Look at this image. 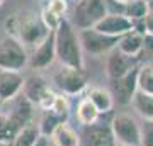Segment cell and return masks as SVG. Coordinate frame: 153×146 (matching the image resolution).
Listing matches in <instances>:
<instances>
[{
    "label": "cell",
    "instance_id": "obj_1",
    "mask_svg": "<svg viewBox=\"0 0 153 146\" xmlns=\"http://www.w3.org/2000/svg\"><path fill=\"white\" fill-rule=\"evenodd\" d=\"M55 48L56 60L63 66H70L76 70H83V56L78 29L71 24L70 19H63L55 31Z\"/></svg>",
    "mask_w": 153,
    "mask_h": 146
},
{
    "label": "cell",
    "instance_id": "obj_2",
    "mask_svg": "<svg viewBox=\"0 0 153 146\" xmlns=\"http://www.w3.org/2000/svg\"><path fill=\"white\" fill-rule=\"evenodd\" d=\"M10 24L14 27V31L9 36L17 38L24 46L36 48L51 33L46 27V24L43 22L41 16H36V14H21V16L14 17Z\"/></svg>",
    "mask_w": 153,
    "mask_h": 146
},
{
    "label": "cell",
    "instance_id": "obj_3",
    "mask_svg": "<svg viewBox=\"0 0 153 146\" xmlns=\"http://www.w3.org/2000/svg\"><path fill=\"white\" fill-rule=\"evenodd\" d=\"M107 16V5L104 0H76L71 24L78 29H94L99 22Z\"/></svg>",
    "mask_w": 153,
    "mask_h": 146
},
{
    "label": "cell",
    "instance_id": "obj_4",
    "mask_svg": "<svg viewBox=\"0 0 153 146\" xmlns=\"http://www.w3.org/2000/svg\"><path fill=\"white\" fill-rule=\"evenodd\" d=\"M29 65V54L26 46L14 36L0 39V70L21 71Z\"/></svg>",
    "mask_w": 153,
    "mask_h": 146
},
{
    "label": "cell",
    "instance_id": "obj_5",
    "mask_svg": "<svg viewBox=\"0 0 153 146\" xmlns=\"http://www.w3.org/2000/svg\"><path fill=\"white\" fill-rule=\"evenodd\" d=\"M22 95L27 99L31 104L39 105L43 110H48L53 105L55 97H56V93L49 87L48 80L41 75H31L27 78H24Z\"/></svg>",
    "mask_w": 153,
    "mask_h": 146
},
{
    "label": "cell",
    "instance_id": "obj_6",
    "mask_svg": "<svg viewBox=\"0 0 153 146\" xmlns=\"http://www.w3.org/2000/svg\"><path fill=\"white\" fill-rule=\"evenodd\" d=\"M111 131L114 134L116 143L126 146H140L141 145V129L136 119L129 114H117L112 122Z\"/></svg>",
    "mask_w": 153,
    "mask_h": 146
},
{
    "label": "cell",
    "instance_id": "obj_7",
    "mask_svg": "<svg viewBox=\"0 0 153 146\" xmlns=\"http://www.w3.org/2000/svg\"><path fill=\"white\" fill-rule=\"evenodd\" d=\"M78 36H80L82 49L85 53L92 54V56L111 53L112 49L117 48V43H119V39H121V38H116V36H109V34L100 33L97 29L78 31Z\"/></svg>",
    "mask_w": 153,
    "mask_h": 146
},
{
    "label": "cell",
    "instance_id": "obj_8",
    "mask_svg": "<svg viewBox=\"0 0 153 146\" xmlns=\"http://www.w3.org/2000/svg\"><path fill=\"white\" fill-rule=\"evenodd\" d=\"M55 85L66 95H76L87 87V73L83 70H76L70 66H63L53 76Z\"/></svg>",
    "mask_w": 153,
    "mask_h": 146
},
{
    "label": "cell",
    "instance_id": "obj_9",
    "mask_svg": "<svg viewBox=\"0 0 153 146\" xmlns=\"http://www.w3.org/2000/svg\"><path fill=\"white\" fill-rule=\"evenodd\" d=\"M56 60V48H55V31L48 34L41 44H38L34 51L29 54V66L33 70H44Z\"/></svg>",
    "mask_w": 153,
    "mask_h": 146
},
{
    "label": "cell",
    "instance_id": "obj_10",
    "mask_svg": "<svg viewBox=\"0 0 153 146\" xmlns=\"http://www.w3.org/2000/svg\"><path fill=\"white\" fill-rule=\"evenodd\" d=\"M94 29H97V31H100V33H104V34H109V36L121 38V36L131 33L133 29H134V22L131 19H128L124 14H114V12L109 14L107 12V16L99 22Z\"/></svg>",
    "mask_w": 153,
    "mask_h": 146
},
{
    "label": "cell",
    "instance_id": "obj_11",
    "mask_svg": "<svg viewBox=\"0 0 153 146\" xmlns=\"http://www.w3.org/2000/svg\"><path fill=\"white\" fill-rule=\"evenodd\" d=\"M136 66V58L121 53L117 48L111 51L107 56V61H105V71H107V76L111 80H117L121 76H124L126 73H129Z\"/></svg>",
    "mask_w": 153,
    "mask_h": 146
},
{
    "label": "cell",
    "instance_id": "obj_12",
    "mask_svg": "<svg viewBox=\"0 0 153 146\" xmlns=\"http://www.w3.org/2000/svg\"><path fill=\"white\" fill-rule=\"evenodd\" d=\"M138 71L140 66L133 68L129 73H126L124 76H121L114 82V99H117L119 104H131L133 97L138 92Z\"/></svg>",
    "mask_w": 153,
    "mask_h": 146
},
{
    "label": "cell",
    "instance_id": "obj_13",
    "mask_svg": "<svg viewBox=\"0 0 153 146\" xmlns=\"http://www.w3.org/2000/svg\"><path fill=\"white\" fill-rule=\"evenodd\" d=\"M24 78L21 71L0 70V102H9L21 95Z\"/></svg>",
    "mask_w": 153,
    "mask_h": 146
},
{
    "label": "cell",
    "instance_id": "obj_14",
    "mask_svg": "<svg viewBox=\"0 0 153 146\" xmlns=\"http://www.w3.org/2000/svg\"><path fill=\"white\" fill-rule=\"evenodd\" d=\"M143 44H145V34L133 29L131 33L121 36L119 43H117V49L121 53L128 54V56L138 58L143 53Z\"/></svg>",
    "mask_w": 153,
    "mask_h": 146
},
{
    "label": "cell",
    "instance_id": "obj_15",
    "mask_svg": "<svg viewBox=\"0 0 153 146\" xmlns=\"http://www.w3.org/2000/svg\"><path fill=\"white\" fill-rule=\"evenodd\" d=\"M85 146H116L114 134L109 127H102V126H90L87 131V139Z\"/></svg>",
    "mask_w": 153,
    "mask_h": 146
},
{
    "label": "cell",
    "instance_id": "obj_16",
    "mask_svg": "<svg viewBox=\"0 0 153 146\" xmlns=\"http://www.w3.org/2000/svg\"><path fill=\"white\" fill-rule=\"evenodd\" d=\"M87 99L95 105V109L100 114L111 112L112 107H114V95H112V92L107 90V88H102V87H94V88H90Z\"/></svg>",
    "mask_w": 153,
    "mask_h": 146
},
{
    "label": "cell",
    "instance_id": "obj_17",
    "mask_svg": "<svg viewBox=\"0 0 153 146\" xmlns=\"http://www.w3.org/2000/svg\"><path fill=\"white\" fill-rule=\"evenodd\" d=\"M49 139L53 141V145L55 146H80V136L76 134V131L65 124H61L58 129L51 134Z\"/></svg>",
    "mask_w": 153,
    "mask_h": 146
},
{
    "label": "cell",
    "instance_id": "obj_18",
    "mask_svg": "<svg viewBox=\"0 0 153 146\" xmlns=\"http://www.w3.org/2000/svg\"><path fill=\"white\" fill-rule=\"evenodd\" d=\"M66 122V117L60 116V114L53 112V110H43V116H41V121H39V133L41 136H46V138H51V134L55 133L61 124Z\"/></svg>",
    "mask_w": 153,
    "mask_h": 146
},
{
    "label": "cell",
    "instance_id": "obj_19",
    "mask_svg": "<svg viewBox=\"0 0 153 146\" xmlns=\"http://www.w3.org/2000/svg\"><path fill=\"white\" fill-rule=\"evenodd\" d=\"M99 116H100V112L95 109V105L87 97L78 102V105H76V119H78L80 124L90 127L99 121Z\"/></svg>",
    "mask_w": 153,
    "mask_h": 146
},
{
    "label": "cell",
    "instance_id": "obj_20",
    "mask_svg": "<svg viewBox=\"0 0 153 146\" xmlns=\"http://www.w3.org/2000/svg\"><path fill=\"white\" fill-rule=\"evenodd\" d=\"M133 107L143 119L153 121V95L143 92H136V95L133 97Z\"/></svg>",
    "mask_w": 153,
    "mask_h": 146
},
{
    "label": "cell",
    "instance_id": "obj_21",
    "mask_svg": "<svg viewBox=\"0 0 153 146\" xmlns=\"http://www.w3.org/2000/svg\"><path fill=\"white\" fill-rule=\"evenodd\" d=\"M39 127L36 124H29L19 131V134L14 138L12 146H34V143L39 139Z\"/></svg>",
    "mask_w": 153,
    "mask_h": 146
},
{
    "label": "cell",
    "instance_id": "obj_22",
    "mask_svg": "<svg viewBox=\"0 0 153 146\" xmlns=\"http://www.w3.org/2000/svg\"><path fill=\"white\" fill-rule=\"evenodd\" d=\"M128 19H131L133 22L143 21L145 16L148 14V4L143 0H129L128 4H124V12H123Z\"/></svg>",
    "mask_w": 153,
    "mask_h": 146
},
{
    "label": "cell",
    "instance_id": "obj_23",
    "mask_svg": "<svg viewBox=\"0 0 153 146\" xmlns=\"http://www.w3.org/2000/svg\"><path fill=\"white\" fill-rule=\"evenodd\" d=\"M138 92L153 95V65H143L138 71Z\"/></svg>",
    "mask_w": 153,
    "mask_h": 146
},
{
    "label": "cell",
    "instance_id": "obj_24",
    "mask_svg": "<svg viewBox=\"0 0 153 146\" xmlns=\"http://www.w3.org/2000/svg\"><path fill=\"white\" fill-rule=\"evenodd\" d=\"M49 110H53V112L60 114V116H63V117H68L70 105H68V100H66V97H63V93H56L55 102H53V105L49 107Z\"/></svg>",
    "mask_w": 153,
    "mask_h": 146
},
{
    "label": "cell",
    "instance_id": "obj_25",
    "mask_svg": "<svg viewBox=\"0 0 153 146\" xmlns=\"http://www.w3.org/2000/svg\"><path fill=\"white\" fill-rule=\"evenodd\" d=\"M140 129H141V145L140 146H153V121L145 119Z\"/></svg>",
    "mask_w": 153,
    "mask_h": 146
},
{
    "label": "cell",
    "instance_id": "obj_26",
    "mask_svg": "<svg viewBox=\"0 0 153 146\" xmlns=\"http://www.w3.org/2000/svg\"><path fill=\"white\" fill-rule=\"evenodd\" d=\"M46 10H49L51 14H55L60 19H65L66 14V0H48Z\"/></svg>",
    "mask_w": 153,
    "mask_h": 146
},
{
    "label": "cell",
    "instance_id": "obj_27",
    "mask_svg": "<svg viewBox=\"0 0 153 146\" xmlns=\"http://www.w3.org/2000/svg\"><path fill=\"white\" fill-rule=\"evenodd\" d=\"M143 27H145V34L153 36V12H148L145 19H143Z\"/></svg>",
    "mask_w": 153,
    "mask_h": 146
},
{
    "label": "cell",
    "instance_id": "obj_28",
    "mask_svg": "<svg viewBox=\"0 0 153 146\" xmlns=\"http://www.w3.org/2000/svg\"><path fill=\"white\" fill-rule=\"evenodd\" d=\"M146 49H152V51H153V36H150V34H145V44H143V51H146Z\"/></svg>",
    "mask_w": 153,
    "mask_h": 146
},
{
    "label": "cell",
    "instance_id": "obj_29",
    "mask_svg": "<svg viewBox=\"0 0 153 146\" xmlns=\"http://www.w3.org/2000/svg\"><path fill=\"white\" fill-rule=\"evenodd\" d=\"M34 146H49V138H46V136H39V139L34 143Z\"/></svg>",
    "mask_w": 153,
    "mask_h": 146
},
{
    "label": "cell",
    "instance_id": "obj_30",
    "mask_svg": "<svg viewBox=\"0 0 153 146\" xmlns=\"http://www.w3.org/2000/svg\"><path fill=\"white\" fill-rule=\"evenodd\" d=\"M148 12H153V0H148Z\"/></svg>",
    "mask_w": 153,
    "mask_h": 146
},
{
    "label": "cell",
    "instance_id": "obj_31",
    "mask_svg": "<svg viewBox=\"0 0 153 146\" xmlns=\"http://www.w3.org/2000/svg\"><path fill=\"white\" fill-rule=\"evenodd\" d=\"M116 4H121V5H124V4H128V2H129V0H114Z\"/></svg>",
    "mask_w": 153,
    "mask_h": 146
},
{
    "label": "cell",
    "instance_id": "obj_32",
    "mask_svg": "<svg viewBox=\"0 0 153 146\" xmlns=\"http://www.w3.org/2000/svg\"><path fill=\"white\" fill-rule=\"evenodd\" d=\"M0 146H12L10 143H7V141H2L0 139Z\"/></svg>",
    "mask_w": 153,
    "mask_h": 146
},
{
    "label": "cell",
    "instance_id": "obj_33",
    "mask_svg": "<svg viewBox=\"0 0 153 146\" xmlns=\"http://www.w3.org/2000/svg\"><path fill=\"white\" fill-rule=\"evenodd\" d=\"M4 2H5V0H0V7L4 5Z\"/></svg>",
    "mask_w": 153,
    "mask_h": 146
},
{
    "label": "cell",
    "instance_id": "obj_34",
    "mask_svg": "<svg viewBox=\"0 0 153 146\" xmlns=\"http://www.w3.org/2000/svg\"><path fill=\"white\" fill-rule=\"evenodd\" d=\"M116 146H126V145H121V143H116Z\"/></svg>",
    "mask_w": 153,
    "mask_h": 146
},
{
    "label": "cell",
    "instance_id": "obj_35",
    "mask_svg": "<svg viewBox=\"0 0 153 146\" xmlns=\"http://www.w3.org/2000/svg\"><path fill=\"white\" fill-rule=\"evenodd\" d=\"M143 2H148V0H143Z\"/></svg>",
    "mask_w": 153,
    "mask_h": 146
}]
</instances>
